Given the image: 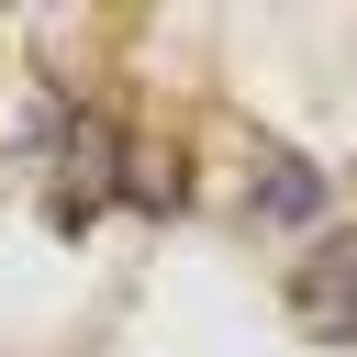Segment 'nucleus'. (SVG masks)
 I'll use <instances>...</instances> for the list:
<instances>
[{"label": "nucleus", "instance_id": "nucleus-1", "mask_svg": "<svg viewBox=\"0 0 357 357\" xmlns=\"http://www.w3.org/2000/svg\"><path fill=\"white\" fill-rule=\"evenodd\" d=\"M290 312H301V335L357 346V234H324V245L290 268Z\"/></svg>", "mask_w": 357, "mask_h": 357}, {"label": "nucleus", "instance_id": "nucleus-3", "mask_svg": "<svg viewBox=\"0 0 357 357\" xmlns=\"http://www.w3.org/2000/svg\"><path fill=\"white\" fill-rule=\"evenodd\" d=\"M78 178H89V201H100V178H112V134H100V123H78Z\"/></svg>", "mask_w": 357, "mask_h": 357}, {"label": "nucleus", "instance_id": "nucleus-2", "mask_svg": "<svg viewBox=\"0 0 357 357\" xmlns=\"http://www.w3.org/2000/svg\"><path fill=\"white\" fill-rule=\"evenodd\" d=\"M257 212H268V223H312V212H324V167L279 145V156L257 167Z\"/></svg>", "mask_w": 357, "mask_h": 357}]
</instances>
